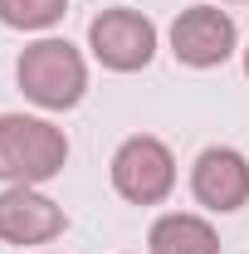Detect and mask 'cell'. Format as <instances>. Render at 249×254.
I'll list each match as a JSON object with an SVG mask.
<instances>
[{
	"mask_svg": "<svg viewBox=\"0 0 249 254\" xmlns=\"http://www.w3.org/2000/svg\"><path fill=\"white\" fill-rule=\"evenodd\" d=\"M68 161V137L49 118L0 113V181L5 186H44Z\"/></svg>",
	"mask_w": 249,
	"mask_h": 254,
	"instance_id": "6da1fadb",
	"label": "cell"
},
{
	"mask_svg": "<svg viewBox=\"0 0 249 254\" xmlns=\"http://www.w3.org/2000/svg\"><path fill=\"white\" fill-rule=\"evenodd\" d=\"M15 83L44 113H68L88 93V64L68 39H34L30 49H20L15 64Z\"/></svg>",
	"mask_w": 249,
	"mask_h": 254,
	"instance_id": "7a4b0ae2",
	"label": "cell"
},
{
	"mask_svg": "<svg viewBox=\"0 0 249 254\" xmlns=\"http://www.w3.org/2000/svg\"><path fill=\"white\" fill-rule=\"evenodd\" d=\"M113 190L132 205H161L176 190V157L161 137H127L113 152Z\"/></svg>",
	"mask_w": 249,
	"mask_h": 254,
	"instance_id": "3957f363",
	"label": "cell"
},
{
	"mask_svg": "<svg viewBox=\"0 0 249 254\" xmlns=\"http://www.w3.org/2000/svg\"><path fill=\"white\" fill-rule=\"evenodd\" d=\"M88 49H93V59L103 64V68H113V73H137V68H147L152 54H156V25L142 10H132V5L103 10V15H93V25H88Z\"/></svg>",
	"mask_w": 249,
	"mask_h": 254,
	"instance_id": "277c9868",
	"label": "cell"
},
{
	"mask_svg": "<svg viewBox=\"0 0 249 254\" xmlns=\"http://www.w3.org/2000/svg\"><path fill=\"white\" fill-rule=\"evenodd\" d=\"M240 30L220 5H190L171 20V54L186 68H220L235 54Z\"/></svg>",
	"mask_w": 249,
	"mask_h": 254,
	"instance_id": "5b68a950",
	"label": "cell"
},
{
	"mask_svg": "<svg viewBox=\"0 0 249 254\" xmlns=\"http://www.w3.org/2000/svg\"><path fill=\"white\" fill-rule=\"evenodd\" d=\"M190 195L215 215L245 210L249 205V157L235 152V147H205L190 166Z\"/></svg>",
	"mask_w": 249,
	"mask_h": 254,
	"instance_id": "8992f818",
	"label": "cell"
},
{
	"mask_svg": "<svg viewBox=\"0 0 249 254\" xmlns=\"http://www.w3.org/2000/svg\"><path fill=\"white\" fill-rule=\"evenodd\" d=\"M68 215L59 200L39 195L34 186H5L0 190V240L5 245H49L59 240Z\"/></svg>",
	"mask_w": 249,
	"mask_h": 254,
	"instance_id": "52a82bcc",
	"label": "cell"
},
{
	"mask_svg": "<svg viewBox=\"0 0 249 254\" xmlns=\"http://www.w3.org/2000/svg\"><path fill=\"white\" fill-rule=\"evenodd\" d=\"M147 254H220V235L210 220H200L190 210H171V215L152 220Z\"/></svg>",
	"mask_w": 249,
	"mask_h": 254,
	"instance_id": "ba28073f",
	"label": "cell"
},
{
	"mask_svg": "<svg viewBox=\"0 0 249 254\" xmlns=\"http://www.w3.org/2000/svg\"><path fill=\"white\" fill-rule=\"evenodd\" d=\"M63 10H68V0H0V25H10V30H54L63 20Z\"/></svg>",
	"mask_w": 249,
	"mask_h": 254,
	"instance_id": "9c48e42d",
	"label": "cell"
},
{
	"mask_svg": "<svg viewBox=\"0 0 249 254\" xmlns=\"http://www.w3.org/2000/svg\"><path fill=\"white\" fill-rule=\"evenodd\" d=\"M245 73H249V49H245Z\"/></svg>",
	"mask_w": 249,
	"mask_h": 254,
	"instance_id": "30bf717a",
	"label": "cell"
}]
</instances>
